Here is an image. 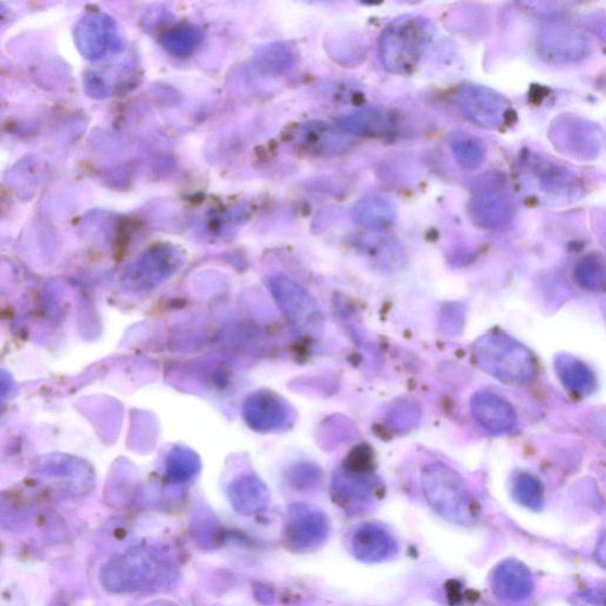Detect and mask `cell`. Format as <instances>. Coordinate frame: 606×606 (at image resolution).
Returning a JSON list of instances; mask_svg holds the SVG:
<instances>
[{
    "label": "cell",
    "mask_w": 606,
    "mask_h": 606,
    "mask_svg": "<svg viewBox=\"0 0 606 606\" xmlns=\"http://www.w3.org/2000/svg\"><path fill=\"white\" fill-rule=\"evenodd\" d=\"M472 356L477 368L507 385L526 384L536 375L532 352L506 334L482 335L474 343Z\"/></svg>",
    "instance_id": "cell-1"
},
{
    "label": "cell",
    "mask_w": 606,
    "mask_h": 606,
    "mask_svg": "<svg viewBox=\"0 0 606 606\" xmlns=\"http://www.w3.org/2000/svg\"><path fill=\"white\" fill-rule=\"evenodd\" d=\"M425 500L449 523L470 525L477 518V506L463 477L442 462L428 464L421 475Z\"/></svg>",
    "instance_id": "cell-2"
},
{
    "label": "cell",
    "mask_w": 606,
    "mask_h": 606,
    "mask_svg": "<svg viewBox=\"0 0 606 606\" xmlns=\"http://www.w3.org/2000/svg\"><path fill=\"white\" fill-rule=\"evenodd\" d=\"M434 37L433 23L420 16H403L383 31L378 49L384 67L395 74H409L422 60Z\"/></svg>",
    "instance_id": "cell-3"
},
{
    "label": "cell",
    "mask_w": 606,
    "mask_h": 606,
    "mask_svg": "<svg viewBox=\"0 0 606 606\" xmlns=\"http://www.w3.org/2000/svg\"><path fill=\"white\" fill-rule=\"evenodd\" d=\"M121 588L128 591H157L175 578L173 566L154 549H139L124 558Z\"/></svg>",
    "instance_id": "cell-4"
},
{
    "label": "cell",
    "mask_w": 606,
    "mask_h": 606,
    "mask_svg": "<svg viewBox=\"0 0 606 606\" xmlns=\"http://www.w3.org/2000/svg\"><path fill=\"white\" fill-rule=\"evenodd\" d=\"M464 116L476 126L497 130L511 118V103L495 90L480 85H464L459 92Z\"/></svg>",
    "instance_id": "cell-5"
},
{
    "label": "cell",
    "mask_w": 606,
    "mask_h": 606,
    "mask_svg": "<svg viewBox=\"0 0 606 606\" xmlns=\"http://www.w3.org/2000/svg\"><path fill=\"white\" fill-rule=\"evenodd\" d=\"M330 530V521L324 513L306 505H296L288 512L285 543L295 552H312L326 543Z\"/></svg>",
    "instance_id": "cell-6"
},
{
    "label": "cell",
    "mask_w": 606,
    "mask_h": 606,
    "mask_svg": "<svg viewBox=\"0 0 606 606\" xmlns=\"http://www.w3.org/2000/svg\"><path fill=\"white\" fill-rule=\"evenodd\" d=\"M550 137L558 150L579 159L595 158L602 145V133L597 127L575 116L558 119L552 126Z\"/></svg>",
    "instance_id": "cell-7"
},
{
    "label": "cell",
    "mask_w": 606,
    "mask_h": 606,
    "mask_svg": "<svg viewBox=\"0 0 606 606\" xmlns=\"http://www.w3.org/2000/svg\"><path fill=\"white\" fill-rule=\"evenodd\" d=\"M593 49L590 38L577 28L552 27L539 35L538 50L550 63H571L586 59Z\"/></svg>",
    "instance_id": "cell-8"
},
{
    "label": "cell",
    "mask_w": 606,
    "mask_h": 606,
    "mask_svg": "<svg viewBox=\"0 0 606 606\" xmlns=\"http://www.w3.org/2000/svg\"><path fill=\"white\" fill-rule=\"evenodd\" d=\"M397 539L377 523L359 525L351 536V552L356 559L368 564L390 560L397 556Z\"/></svg>",
    "instance_id": "cell-9"
},
{
    "label": "cell",
    "mask_w": 606,
    "mask_h": 606,
    "mask_svg": "<svg viewBox=\"0 0 606 606\" xmlns=\"http://www.w3.org/2000/svg\"><path fill=\"white\" fill-rule=\"evenodd\" d=\"M489 584L498 598L513 603L531 597L536 589L531 570L517 559H506L497 565Z\"/></svg>",
    "instance_id": "cell-10"
},
{
    "label": "cell",
    "mask_w": 606,
    "mask_h": 606,
    "mask_svg": "<svg viewBox=\"0 0 606 606\" xmlns=\"http://www.w3.org/2000/svg\"><path fill=\"white\" fill-rule=\"evenodd\" d=\"M474 418L482 427L494 434H506L514 430L518 424L517 411L512 404L497 394L477 392L472 398Z\"/></svg>",
    "instance_id": "cell-11"
},
{
    "label": "cell",
    "mask_w": 606,
    "mask_h": 606,
    "mask_svg": "<svg viewBox=\"0 0 606 606\" xmlns=\"http://www.w3.org/2000/svg\"><path fill=\"white\" fill-rule=\"evenodd\" d=\"M469 211L477 225L494 229L508 221L512 216V205L501 192L487 190L472 198Z\"/></svg>",
    "instance_id": "cell-12"
},
{
    "label": "cell",
    "mask_w": 606,
    "mask_h": 606,
    "mask_svg": "<svg viewBox=\"0 0 606 606\" xmlns=\"http://www.w3.org/2000/svg\"><path fill=\"white\" fill-rule=\"evenodd\" d=\"M357 224L370 230L390 228L397 217L395 204L386 197L370 195L359 199L352 210Z\"/></svg>",
    "instance_id": "cell-13"
},
{
    "label": "cell",
    "mask_w": 606,
    "mask_h": 606,
    "mask_svg": "<svg viewBox=\"0 0 606 606\" xmlns=\"http://www.w3.org/2000/svg\"><path fill=\"white\" fill-rule=\"evenodd\" d=\"M340 130L360 137H383L392 131L394 121L388 113L363 109L343 116L338 120Z\"/></svg>",
    "instance_id": "cell-14"
},
{
    "label": "cell",
    "mask_w": 606,
    "mask_h": 606,
    "mask_svg": "<svg viewBox=\"0 0 606 606\" xmlns=\"http://www.w3.org/2000/svg\"><path fill=\"white\" fill-rule=\"evenodd\" d=\"M532 173L537 179L540 190L546 191L550 195L570 196L577 189V177L565 167L546 162H532Z\"/></svg>",
    "instance_id": "cell-15"
},
{
    "label": "cell",
    "mask_w": 606,
    "mask_h": 606,
    "mask_svg": "<svg viewBox=\"0 0 606 606\" xmlns=\"http://www.w3.org/2000/svg\"><path fill=\"white\" fill-rule=\"evenodd\" d=\"M556 371L565 388L578 396H586L596 388V378L590 369L572 356L556 358Z\"/></svg>",
    "instance_id": "cell-16"
},
{
    "label": "cell",
    "mask_w": 606,
    "mask_h": 606,
    "mask_svg": "<svg viewBox=\"0 0 606 606\" xmlns=\"http://www.w3.org/2000/svg\"><path fill=\"white\" fill-rule=\"evenodd\" d=\"M202 41L203 34L201 29L192 27V25L172 28L160 37L163 48L167 53L177 59L191 56L195 53Z\"/></svg>",
    "instance_id": "cell-17"
},
{
    "label": "cell",
    "mask_w": 606,
    "mask_h": 606,
    "mask_svg": "<svg viewBox=\"0 0 606 606\" xmlns=\"http://www.w3.org/2000/svg\"><path fill=\"white\" fill-rule=\"evenodd\" d=\"M454 158L464 170H476L485 163L487 150L483 141L470 134H457L451 141Z\"/></svg>",
    "instance_id": "cell-18"
},
{
    "label": "cell",
    "mask_w": 606,
    "mask_h": 606,
    "mask_svg": "<svg viewBox=\"0 0 606 606\" xmlns=\"http://www.w3.org/2000/svg\"><path fill=\"white\" fill-rule=\"evenodd\" d=\"M231 504L242 514H257L267 507L268 494L259 482H242L232 488Z\"/></svg>",
    "instance_id": "cell-19"
},
{
    "label": "cell",
    "mask_w": 606,
    "mask_h": 606,
    "mask_svg": "<svg viewBox=\"0 0 606 606\" xmlns=\"http://www.w3.org/2000/svg\"><path fill=\"white\" fill-rule=\"evenodd\" d=\"M512 495L528 510L539 512L544 507V487L533 475L520 474L515 477Z\"/></svg>",
    "instance_id": "cell-20"
},
{
    "label": "cell",
    "mask_w": 606,
    "mask_h": 606,
    "mask_svg": "<svg viewBox=\"0 0 606 606\" xmlns=\"http://www.w3.org/2000/svg\"><path fill=\"white\" fill-rule=\"evenodd\" d=\"M576 279L579 285L588 291L602 289L605 282V268L601 257L597 255L584 257L577 265Z\"/></svg>",
    "instance_id": "cell-21"
},
{
    "label": "cell",
    "mask_w": 606,
    "mask_h": 606,
    "mask_svg": "<svg viewBox=\"0 0 606 606\" xmlns=\"http://www.w3.org/2000/svg\"><path fill=\"white\" fill-rule=\"evenodd\" d=\"M257 63V66L267 73L280 74L292 68L294 56L287 46L273 44L261 51Z\"/></svg>",
    "instance_id": "cell-22"
},
{
    "label": "cell",
    "mask_w": 606,
    "mask_h": 606,
    "mask_svg": "<svg viewBox=\"0 0 606 606\" xmlns=\"http://www.w3.org/2000/svg\"><path fill=\"white\" fill-rule=\"evenodd\" d=\"M570 603L572 606H605V589L601 586L579 591Z\"/></svg>",
    "instance_id": "cell-23"
},
{
    "label": "cell",
    "mask_w": 606,
    "mask_h": 606,
    "mask_svg": "<svg viewBox=\"0 0 606 606\" xmlns=\"http://www.w3.org/2000/svg\"><path fill=\"white\" fill-rule=\"evenodd\" d=\"M601 549L598 547L597 550V558L601 562V564L604 566V562H605V543H604V539L601 540V544H599Z\"/></svg>",
    "instance_id": "cell-24"
}]
</instances>
